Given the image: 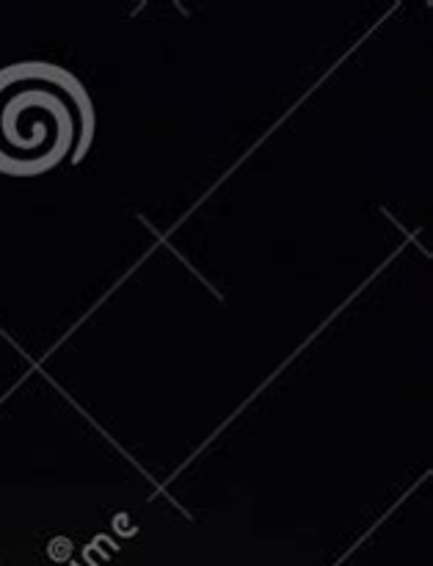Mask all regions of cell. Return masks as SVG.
<instances>
[{
  "mask_svg": "<svg viewBox=\"0 0 433 566\" xmlns=\"http://www.w3.org/2000/svg\"><path fill=\"white\" fill-rule=\"evenodd\" d=\"M88 99L72 75L25 61L0 70V171L42 175L77 155L88 136Z\"/></svg>",
  "mask_w": 433,
  "mask_h": 566,
  "instance_id": "cell-1",
  "label": "cell"
}]
</instances>
